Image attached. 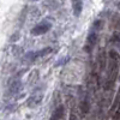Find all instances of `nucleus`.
<instances>
[{
	"mask_svg": "<svg viewBox=\"0 0 120 120\" xmlns=\"http://www.w3.org/2000/svg\"><path fill=\"white\" fill-rule=\"evenodd\" d=\"M72 7L75 16H79L83 8V0H72Z\"/></svg>",
	"mask_w": 120,
	"mask_h": 120,
	"instance_id": "5",
	"label": "nucleus"
},
{
	"mask_svg": "<svg viewBox=\"0 0 120 120\" xmlns=\"http://www.w3.org/2000/svg\"><path fill=\"white\" fill-rule=\"evenodd\" d=\"M51 52H52V48L47 47V48H43V49H41V51H38V52H33V53L26 54V58H28V59H30V60H34V59H36V58H40V56L47 55L48 53H51Z\"/></svg>",
	"mask_w": 120,
	"mask_h": 120,
	"instance_id": "4",
	"label": "nucleus"
},
{
	"mask_svg": "<svg viewBox=\"0 0 120 120\" xmlns=\"http://www.w3.org/2000/svg\"><path fill=\"white\" fill-rule=\"evenodd\" d=\"M51 26H52V24L49 23V22H41V23H38L37 25H35L31 29V34L33 35H36V36L43 35V34H46L48 31L49 29H51Z\"/></svg>",
	"mask_w": 120,
	"mask_h": 120,
	"instance_id": "2",
	"label": "nucleus"
},
{
	"mask_svg": "<svg viewBox=\"0 0 120 120\" xmlns=\"http://www.w3.org/2000/svg\"><path fill=\"white\" fill-rule=\"evenodd\" d=\"M118 8H119V10H120V3H119V4H118Z\"/></svg>",
	"mask_w": 120,
	"mask_h": 120,
	"instance_id": "11",
	"label": "nucleus"
},
{
	"mask_svg": "<svg viewBox=\"0 0 120 120\" xmlns=\"http://www.w3.org/2000/svg\"><path fill=\"white\" fill-rule=\"evenodd\" d=\"M98 65H100V70H101V71H103L105 67L108 66L107 54H106L105 51H101V53H100V55H98Z\"/></svg>",
	"mask_w": 120,
	"mask_h": 120,
	"instance_id": "6",
	"label": "nucleus"
},
{
	"mask_svg": "<svg viewBox=\"0 0 120 120\" xmlns=\"http://www.w3.org/2000/svg\"><path fill=\"white\" fill-rule=\"evenodd\" d=\"M64 116V107L63 106H60L56 111L54 112V114H53V118H56V119H60L61 120V118Z\"/></svg>",
	"mask_w": 120,
	"mask_h": 120,
	"instance_id": "7",
	"label": "nucleus"
},
{
	"mask_svg": "<svg viewBox=\"0 0 120 120\" xmlns=\"http://www.w3.org/2000/svg\"><path fill=\"white\" fill-rule=\"evenodd\" d=\"M51 120H60V119H56V118H53V116H52V119H51Z\"/></svg>",
	"mask_w": 120,
	"mask_h": 120,
	"instance_id": "10",
	"label": "nucleus"
},
{
	"mask_svg": "<svg viewBox=\"0 0 120 120\" xmlns=\"http://www.w3.org/2000/svg\"><path fill=\"white\" fill-rule=\"evenodd\" d=\"M68 120H79L75 114H71V115H70V118H68Z\"/></svg>",
	"mask_w": 120,
	"mask_h": 120,
	"instance_id": "9",
	"label": "nucleus"
},
{
	"mask_svg": "<svg viewBox=\"0 0 120 120\" xmlns=\"http://www.w3.org/2000/svg\"><path fill=\"white\" fill-rule=\"evenodd\" d=\"M119 78H120V77H119Z\"/></svg>",
	"mask_w": 120,
	"mask_h": 120,
	"instance_id": "12",
	"label": "nucleus"
},
{
	"mask_svg": "<svg viewBox=\"0 0 120 120\" xmlns=\"http://www.w3.org/2000/svg\"><path fill=\"white\" fill-rule=\"evenodd\" d=\"M120 70V55L116 51L112 49L108 55V66H107V81H106V89H112L113 84L116 81V77Z\"/></svg>",
	"mask_w": 120,
	"mask_h": 120,
	"instance_id": "1",
	"label": "nucleus"
},
{
	"mask_svg": "<svg viewBox=\"0 0 120 120\" xmlns=\"http://www.w3.org/2000/svg\"><path fill=\"white\" fill-rule=\"evenodd\" d=\"M112 120H120V103L118 106V108L115 109V112H114V115H113V119Z\"/></svg>",
	"mask_w": 120,
	"mask_h": 120,
	"instance_id": "8",
	"label": "nucleus"
},
{
	"mask_svg": "<svg viewBox=\"0 0 120 120\" xmlns=\"http://www.w3.org/2000/svg\"><path fill=\"white\" fill-rule=\"evenodd\" d=\"M96 42H97V33L91 31V33L88 35V37H86L84 51H85L86 53H91L93 49H94V47H95V45H96Z\"/></svg>",
	"mask_w": 120,
	"mask_h": 120,
	"instance_id": "3",
	"label": "nucleus"
}]
</instances>
